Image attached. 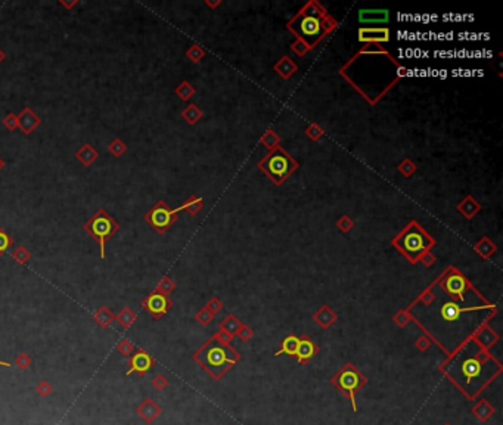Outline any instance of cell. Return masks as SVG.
Here are the masks:
<instances>
[{
	"mask_svg": "<svg viewBox=\"0 0 503 425\" xmlns=\"http://www.w3.org/2000/svg\"><path fill=\"white\" fill-rule=\"evenodd\" d=\"M494 310L472 288L459 298L447 294L437 281L410 307L409 316L450 356L475 335Z\"/></svg>",
	"mask_w": 503,
	"mask_h": 425,
	"instance_id": "obj_1",
	"label": "cell"
},
{
	"mask_svg": "<svg viewBox=\"0 0 503 425\" xmlns=\"http://www.w3.org/2000/svg\"><path fill=\"white\" fill-rule=\"evenodd\" d=\"M503 366L489 350L471 338L441 363L440 372L469 400L478 396L502 374Z\"/></svg>",
	"mask_w": 503,
	"mask_h": 425,
	"instance_id": "obj_2",
	"label": "cell"
},
{
	"mask_svg": "<svg viewBox=\"0 0 503 425\" xmlns=\"http://www.w3.org/2000/svg\"><path fill=\"white\" fill-rule=\"evenodd\" d=\"M194 361L213 379L219 381L241 361V354L232 346L223 344L216 338H210L202 347L195 351Z\"/></svg>",
	"mask_w": 503,
	"mask_h": 425,
	"instance_id": "obj_3",
	"label": "cell"
},
{
	"mask_svg": "<svg viewBox=\"0 0 503 425\" xmlns=\"http://www.w3.org/2000/svg\"><path fill=\"white\" fill-rule=\"evenodd\" d=\"M332 386L335 387L336 390L344 394L351 403V408L354 412L359 411L357 408V400L356 396L360 391L361 388H364L368 384V378L361 374L360 371L353 365V363H346L338 372H336L332 378H331Z\"/></svg>",
	"mask_w": 503,
	"mask_h": 425,
	"instance_id": "obj_4",
	"label": "cell"
},
{
	"mask_svg": "<svg viewBox=\"0 0 503 425\" xmlns=\"http://www.w3.org/2000/svg\"><path fill=\"white\" fill-rule=\"evenodd\" d=\"M83 231L99 244L101 258H105V245L120 231V225L103 208H99L90 219L83 225Z\"/></svg>",
	"mask_w": 503,
	"mask_h": 425,
	"instance_id": "obj_5",
	"label": "cell"
},
{
	"mask_svg": "<svg viewBox=\"0 0 503 425\" xmlns=\"http://www.w3.org/2000/svg\"><path fill=\"white\" fill-rule=\"evenodd\" d=\"M396 244L400 247L401 251L412 261H416L419 256H422L426 248L431 245V241L426 238L422 231H419L416 226H412L396 241Z\"/></svg>",
	"mask_w": 503,
	"mask_h": 425,
	"instance_id": "obj_6",
	"label": "cell"
},
{
	"mask_svg": "<svg viewBox=\"0 0 503 425\" xmlns=\"http://www.w3.org/2000/svg\"><path fill=\"white\" fill-rule=\"evenodd\" d=\"M177 213H179V208L171 210L164 201H159L145 214V220L154 228L156 232L163 233L166 232L168 228L174 223Z\"/></svg>",
	"mask_w": 503,
	"mask_h": 425,
	"instance_id": "obj_7",
	"label": "cell"
},
{
	"mask_svg": "<svg viewBox=\"0 0 503 425\" xmlns=\"http://www.w3.org/2000/svg\"><path fill=\"white\" fill-rule=\"evenodd\" d=\"M173 303L168 298V296L164 294H158V293H151L149 296H146L142 300V307L154 319H161L168 310L171 309Z\"/></svg>",
	"mask_w": 503,
	"mask_h": 425,
	"instance_id": "obj_8",
	"label": "cell"
},
{
	"mask_svg": "<svg viewBox=\"0 0 503 425\" xmlns=\"http://www.w3.org/2000/svg\"><path fill=\"white\" fill-rule=\"evenodd\" d=\"M439 282L447 294H450L453 297H459V298L466 296V293L471 289L468 281L458 271H453L449 275L440 278Z\"/></svg>",
	"mask_w": 503,
	"mask_h": 425,
	"instance_id": "obj_9",
	"label": "cell"
},
{
	"mask_svg": "<svg viewBox=\"0 0 503 425\" xmlns=\"http://www.w3.org/2000/svg\"><path fill=\"white\" fill-rule=\"evenodd\" d=\"M295 24H297V26H294L295 31L301 37L310 40V41H316L323 34L322 23L313 15H304V16L298 18Z\"/></svg>",
	"mask_w": 503,
	"mask_h": 425,
	"instance_id": "obj_10",
	"label": "cell"
},
{
	"mask_svg": "<svg viewBox=\"0 0 503 425\" xmlns=\"http://www.w3.org/2000/svg\"><path fill=\"white\" fill-rule=\"evenodd\" d=\"M264 168L270 173L275 179H282L292 170V163L289 161V158L284 152L276 151L267 158V161L264 163Z\"/></svg>",
	"mask_w": 503,
	"mask_h": 425,
	"instance_id": "obj_11",
	"label": "cell"
},
{
	"mask_svg": "<svg viewBox=\"0 0 503 425\" xmlns=\"http://www.w3.org/2000/svg\"><path fill=\"white\" fill-rule=\"evenodd\" d=\"M155 361L152 359V356L143 350H138L134 354H131L129 359V366L130 369L127 371V375L131 374H139V375H146L151 368L154 366Z\"/></svg>",
	"mask_w": 503,
	"mask_h": 425,
	"instance_id": "obj_12",
	"label": "cell"
},
{
	"mask_svg": "<svg viewBox=\"0 0 503 425\" xmlns=\"http://www.w3.org/2000/svg\"><path fill=\"white\" fill-rule=\"evenodd\" d=\"M16 117H18V129H21L26 136H30L41 124V118L30 106L22 108L21 113L16 114Z\"/></svg>",
	"mask_w": 503,
	"mask_h": 425,
	"instance_id": "obj_13",
	"label": "cell"
},
{
	"mask_svg": "<svg viewBox=\"0 0 503 425\" xmlns=\"http://www.w3.org/2000/svg\"><path fill=\"white\" fill-rule=\"evenodd\" d=\"M136 413H138V416L142 419L143 422L154 424L155 421L161 416L163 409H161V406L154 399L148 397V399L143 400L142 403L136 408Z\"/></svg>",
	"mask_w": 503,
	"mask_h": 425,
	"instance_id": "obj_14",
	"label": "cell"
},
{
	"mask_svg": "<svg viewBox=\"0 0 503 425\" xmlns=\"http://www.w3.org/2000/svg\"><path fill=\"white\" fill-rule=\"evenodd\" d=\"M319 353V347L310 340L309 337H301L298 341L297 351H295V357H297L298 363L301 365H307L316 354Z\"/></svg>",
	"mask_w": 503,
	"mask_h": 425,
	"instance_id": "obj_15",
	"label": "cell"
},
{
	"mask_svg": "<svg viewBox=\"0 0 503 425\" xmlns=\"http://www.w3.org/2000/svg\"><path fill=\"white\" fill-rule=\"evenodd\" d=\"M494 412H496L494 406L491 405L490 401H487L486 399L478 400L477 403L471 408V413L475 416L477 421L483 422V424L489 422L491 418H493Z\"/></svg>",
	"mask_w": 503,
	"mask_h": 425,
	"instance_id": "obj_16",
	"label": "cell"
},
{
	"mask_svg": "<svg viewBox=\"0 0 503 425\" xmlns=\"http://www.w3.org/2000/svg\"><path fill=\"white\" fill-rule=\"evenodd\" d=\"M472 338L477 341L478 346L483 347L484 350H489V348L493 347L499 341L497 334L493 329H490V328H479Z\"/></svg>",
	"mask_w": 503,
	"mask_h": 425,
	"instance_id": "obj_17",
	"label": "cell"
},
{
	"mask_svg": "<svg viewBox=\"0 0 503 425\" xmlns=\"http://www.w3.org/2000/svg\"><path fill=\"white\" fill-rule=\"evenodd\" d=\"M98 156H99V152L92 146L90 143H84L77 152H76V158H77L83 166H86V167L92 166L98 160Z\"/></svg>",
	"mask_w": 503,
	"mask_h": 425,
	"instance_id": "obj_18",
	"label": "cell"
},
{
	"mask_svg": "<svg viewBox=\"0 0 503 425\" xmlns=\"http://www.w3.org/2000/svg\"><path fill=\"white\" fill-rule=\"evenodd\" d=\"M93 319H95V322L98 323L101 328L106 329V328H109L112 323L116 322V315H114V311L111 309L102 306V307H99V309L95 311Z\"/></svg>",
	"mask_w": 503,
	"mask_h": 425,
	"instance_id": "obj_19",
	"label": "cell"
},
{
	"mask_svg": "<svg viewBox=\"0 0 503 425\" xmlns=\"http://www.w3.org/2000/svg\"><path fill=\"white\" fill-rule=\"evenodd\" d=\"M116 321L123 329H130L138 321V313L130 307H123L120 313L116 315Z\"/></svg>",
	"mask_w": 503,
	"mask_h": 425,
	"instance_id": "obj_20",
	"label": "cell"
},
{
	"mask_svg": "<svg viewBox=\"0 0 503 425\" xmlns=\"http://www.w3.org/2000/svg\"><path fill=\"white\" fill-rule=\"evenodd\" d=\"M388 30L384 28H375V30H360L359 31V40L360 41H387Z\"/></svg>",
	"mask_w": 503,
	"mask_h": 425,
	"instance_id": "obj_21",
	"label": "cell"
},
{
	"mask_svg": "<svg viewBox=\"0 0 503 425\" xmlns=\"http://www.w3.org/2000/svg\"><path fill=\"white\" fill-rule=\"evenodd\" d=\"M361 23H387L388 21V11L384 9H364L359 13Z\"/></svg>",
	"mask_w": 503,
	"mask_h": 425,
	"instance_id": "obj_22",
	"label": "cell"
},
{
	"mask_svg": "<svg viewBox=\"0 0 503 425\" xmlns=\"http://www.w3.org/2000/svg\"><path fill=\"white\" fill-rule=\"evenodd\" d=\"M298 341H300V338L295 337V335H289V337H286L284 341H282L281 348H279L278 351H275V356H281V354L295 356Z\"/></svg>",
	"mask_w": 503,
	"mask_h": 425,
	"instance_id": "obj_23",
	"label": "cell"
},
{
	"mask_svg": "<svg viewBox=\"0 0 503 425\" xmlns=\"http://www.w3.org/2000/svg\"><path fill=\"white\" fill-rule=\"evenodd\" d=\"M314 319H316V322L319 323L322 328H329L332 323L335 322L336 316L335 313L329 309L328 306H323L322 309L314 315Z\"/></svg>",
	"mask_w": 503,
	"mask_h": 425,
	"instance_id": "obj_24",
	"label": "cell"
},
{
	"mask_svg": "<svg viewBox=\"0 0 503 425\" xmlns=\"http://www.w3.org/2000/svg\"><path fill=\"white\" fill-rule=\"evenodd\" d=\"M241 323H239V321L235 318V316H227L223 322H221V325H220V328H221V331H224V332H227V334H231L233 337V335L236 334L239 329H241Z\"/></svg>",
	"mask_w": 503,
	"mask_h": 425,
	"instance_id": "obj_25",
	"label": "cell"
},
{
	"mask_svg": "<svg viewBox=\"0 0 503 425\" xmlns=\"http://www.w3.org/2000/svg\"><path fill=\"white\" fill-rule=\"evenodd\" d=\"M12 258L18 264H27L31 260V253L27 250L26 247H18V248L13 250Z\"/></svg>",
	"mask_w": 503,
	"mask_h": 425,
	"instance_id": "obj_26",
	"label": "cell"
},
{
	"mask_svg": "<svg viewBox=\"0 0 503 425\" xmlns=\"http://www.w3.org/2000/svg\"><path fill=\"white\" fill-rule=\"evenodd\" d=\"M176 288V283L173 282L170 278H167V276H164L159 282H158V285H156V288L154 289V293H158V294H164V296H168L173 289Z\"/></svg>",
	"mask_w": 503,
	"mask_h": 425,
	"instance_id": "obj_27",
	"label": "cell"
},
{
	"mask_svg": "<svg viewBox=\"0 0 503 425\" xmlns=\"http://www.w3.org/2000/svg\"><path fill=\"white\" fill-rule=\"evenodd\" d=\"M117 351L123 356V357H130L134 351V346L133 343L127 340V338H121L117 344Z\"/></svg>",
	"mask_w": 503,
	"mask_h": 425,
	"instance_id": "obj_28",
	"label": "cell"
},
{
	"mask_svg": "<svg viewBox=\"0 0 503 425\" xmlns=\"http://www.w3.org/2000/svg\"><path fill=\"white\" fill-rule=\"evenodd\" d=\"M108 151L114 155V156H117V158H118V156H121V155L127 151V145L121 141V139H114V141L108 145Z\"/></svg>",
	"mask_w": 503,
	"mask_h": 425,
	"instance_id": "obj_29",
	"label": "cell"
},
{
	"mask_svg": "<svg viewBox=\"0 0 503 425\" xmlns=\"http://www.w3.org/2000/svg\"><path fill=\"white\" fill-rule=\"evenodd\" d=\"M13 245V239L6 233L5 229L0 228V257L6 254V251Z\"/></svg>",
	"mask_w": 503,
	"mask_h": 425,
	"instance_id": "obj_30",
	"label": "cell"
},
{
	"mask_svg": "<svg viewBox=\"0 0 503 425\" xmlns=\"http://www.w3.org/2000/svg\"><path fill=\"white\" fill-rule=\"evenodd\" d=\"M36 393L39 394L40 397L46 399V397H49L52 393H53V387H52L49 381L43 379V381H40L39 384L36 386Z\"/></svg>",
	"mask_w": 503,
	"mask_h": 425,
	"instance_id": "obj_31",
	"label": "cell"
},
{
	"mask_svg": "<svg viewBox=\"0 0 503 425\" xmlns=\"http://www.w3.org/2000/svg\"><path fill=\"white\" fill-rule=\"evenodd\" d=\"M15 365H16L21 371H26V369H28V368L33 365V359H31V356L27 354V353H19V354L16 356V359H15Z\"/></svg>",
	"mask_w": 503,
	"mask_h": 425,
	"instance_id": "obj_32",
	"label": "cell"
},
{
	"mask_svg": "<svg viewBox=\"0 0 503 425\" xmlns=\"http://www.w3.org/2000/svg\"><path fill=\"white\" fill-rule=\"evenodd\" d=\"M168 384H170V383H168L167 376H164V375L161 374L156 375L154 379L151 381V386L154 387L156 391H164V390L168 387Z\"/></svg>",
	"mask_w": 503,
	"mask_h": 425,
	"instance_id": "obj_33",
	"label": "cell"
},
{
	"mask_svg": "<svg viewBox=\"0 0 503 425\" xmlns=\"http://www.w3.org/2000/svg\"><path fill=\"white\" fill-rule=\"evenodd\" d=\"M181 116L185 117V118H186L189 123H195V121L199 118V116H201V114H199V111L196 109V106H195V105H191V106H188V108H186V109L181 113Z\"/></svg>",
	"mask_w": 503,
	"mask_h": 425,
	"instance_id": "obj_34",
	"label": "cell"
},
{
	"mask_svg": "<svg viewBox=\"0 0 503 425\" xmlns=\"http://www.w3.org/2000/svg\"><path fill=\"white\" fill-rule=\"evenodd\" d=\"M3 126L9 131H13V130L18 129V117L16 114H8V116L3 118Z\"/></svg>",
	"mask_w": 503,
	"mask_h": 425,
	"instance_id": "obj_35",
	"label": "cell"
},
{
	"mask_svg": "<svg viewBox=\"0 0 503 425\" xmlns=\"http://www.w3.org/2000/svg\"><path fill=\"white\" fill-rule=\"evenodd\" d=\"M195 319L201 323V325H208V323L211 322V319H213V313H211V311H208L207 309L199 310V311L195 315Z\"/></svg>",
	"mask_w": 503,
	"mask_h": 425,
	"instance_id": "obj_36",
	"label": "cell"
},
{
	"mask_svg": "<svg viewBox=\"0 0 503 425\" xmlns=\"http://www.w3.org/2000/svg\"><path fill=\"white\" fill-rule=\"evenodd\" d=\"M176 93L180 96L181 99H189V98L192 96V93H194V89H192V87H191V86H189V84L185 81L183 84H180V86L176 89Z\"/></svg>",
	"mask_w": 503,
	"mask_h": 425,
	"instance_id": "obj_37",
	"label": "cell"
},
{
	"mask_svg": "<svg viewBox=\"0 0 503 425\" xmlns=\"http://www.w3.org/2000/svg\"><path fill=\"white\" fill-rule=\"evenodd\" d=\"M199 207H201V199H195V198H192V199H189L185 206L181 207V208H186L189 213H192V214H195L198 210H199Z\"/></svg>",
	"mask_w": 503,
	"mask_h": 425,
	"instance_id": "obj_38",
	"label": "cell"
},
{
	"mask_svg": "<svg viewBox=\"0 0 503 425\" xmlns=\"http://www.w3.org/2000/svg\"><path fill=\"white\" fill-rule=\"evenodd\" d=\"M416 347H418V350H421V351H426L428 348L431 347V340H429V337H421V338H418V341H416Z\"/></svg>",
	"mask_w": 503,
	"mask_h": 425,
	"instance_id": "obj_39",
	"label": "cell"
},
{
	"mask_svg": "<svg viewBox=\"0 0 503 425\" xmlns=\"http://www.w3.org/2000/svg\"><path fill=\"white\" fill-rule=\"evenodd\" d=\"M213 338H216L217 341L223 343V344H227V346H231L233 337L231 334H227V332H224V331H220V332H217V334L214 335Z\"/></svg>",
	"mask_w": 503,
	"mask_h": 425,
	"instance_id": "obj_40",
	"label": "cell"
},
{
	"mask_svg": "<svg viewBox=\"0 0 503 425\" xmlns=\"http://www.w3.org/2000/svg\"><path fill=\"white\" fill-rule=\"evenodd\" d=\"M221 307H223V306H221V303H220L217 298H211V300L208 301L205 309L208 310V311H211V313H217V311L221 310Z\"/></svg>",
	"mask_w": 503,
	"mask_h": 425,
	"instance_id": "obj_41",
	"label": "cell"
},
{
	"mask_svg": "<svg viewBox=\"0 0 503 425\" xmlns=\"http://www.w3.org/2000/svg\"><path fill=\"white\" fill-rule=\"evenodd\" d=\"M409 313L407 311H400V313H397L396 316H394V322L397 323V325H400V326H404L406 323L409 322Z\"/></svg>",
	"mask_w": 503,
	"mask_h": 425,
	"instance_id": "obj_42",
	"label": "cell"
},
{
	"mask_svg": "<svg viewBox=\"0 0 503 425\" xmlns=\"http://www.w3.org/2000/svg\"><path fill=\"white\" fill-rule=\"evenodd\" d=\"M236 334H238V337H239L242 341H248V340H251V337H253V331H251L248 326H241V329H239Z\"/></svg>",
	"mask_w": 503,
	"mask_h": 425,
	"instance_id": "obj_43",
	"label": "cell"
},
{
	"mask_svg": "<svg viewBox=\"0 0 503 425\" xmlns=\"http://www.w3.org/2000/svg\"><path fill=\"white\" fill-rule=\"evenodd\" d=\"M188 56L189 58H192V61H199V56H201V51L195 46L194 49H191V51L188 52Z\"/></svg>",
	"mask_w": 503,
	"mask_h": 425,
	"instance_id": "obj_44",
	"label": "cell"
},
{
	"mask_svg": "<svg viewBox=\"0 0 503 425\" xmlns=\"http://www.w3.org/2000/svg\"><path fill=\"white\" fill-rule=\"evenodd\" d=\"M77 3H78L77 0H74V2H65V0H59V5H61V6H64V8H66V9H71V8H74Z\"/></svg>",
	"mask_w": 503,
	"mask_h": 425,
	"instance_id": "obj_45",
	"label": "cell"
},
{
	"mask_svg": "<svg viewBox=\"0 0 503 425\" xmlns=\"http://www.w3.org/2000/svg\"><path fill=\"white\" fill-rule=\"evenodd\" d=\"M5 59H6V53H5V52H3V51H2V49H0V64H2V62H3Z\"/></svg>",
	"mask_w": 503,
	"mask_h": 425,
	"instance_id": "obj_46",
	"label": "cell"
},
{
	"mask_svg": "<svg viewBox=\"0 0 503 425\" xmlns=\"http://www.w3.org/2000/svg\"><path fill=\"white\" fill-rule=\"evenodd\" d=\"M0 366H5V368H11V363L6 361H0Z\"/></svg>",
	"mask_w": 503,
	"mask_h": 425,
	"instance_id": "obj_47",
	"label": "cell"
},
{
	"mask_svg": "<svg viewBox=\"0 0 503 425\" xmlns=\"http://www.w3.org/2000/svg\"><path fill=\"white\" fill-rule=\"evenodd\" d=\"M3 168H5V161H3V160L0 158V171H2Z\"/></svg>",
	"mask_w": 503,
	"mask_h": 425,
	"instance_id": "obj_48",
	"label": "cell"
},
{
	"mask_svg": "<svg viewBox=\"0 0 503 425\" xmlns=\"http://www.w3.org/2000/svg\"><path fill=\"white\" fill-rule=\"evenodd\" d=\"M444 425H452V424H450V422H446V424H444Z\"/></svg>",
	"mask_w": 503,
	"mask_h": 425,
	"instance_id": "obj_49",
	"label": "cell"
}]
</instances>
